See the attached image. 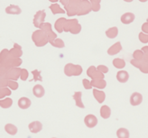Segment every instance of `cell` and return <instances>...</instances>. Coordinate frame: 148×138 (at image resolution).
I'll list each match as a JSON object with an SVG mask.
<instances>
[{"label":"cell","instance_id":"7c38bea8","mask_svg":"<svg viewBox=\"0 0 148 138\" xmlns=\"http://www.w3.org/2000/svg\"><path fill=\"white\" fill-rule=\"evenodd\" d=\"M91 85L93 88L97 89H104L107 87V81L104 79H92L90 81Z\"/></svg>","mask_w":148,"mask_h":138},{"label":"cell","instance_id":"d590c367","mask_svg":"<svg viewBox=\"0 0 148 138\" xmlns=\"http://www.w3.org/2000/svg\"><path fill=\"white\" fill-rule=\"evenodd\" d=\"M53 44H54L55 46H57V47H60V48H62V47H63V46H64L63 42H62V40H60V39L56 40V42H55V43H53Z\"/></svg>","mask_w":148,"mask_h":138},{"label":"cell","instance_id":"cb8c5ba5","mask_svg":"<svg viewBox=\"0 0 148 138\" xmlns=\"http://www.w3.org/2000/svg\"><path fill=\"white\" fill-rule=\"evenodd\" d=\"M13 100L9 98H6L5 99H1L0 100V107L2 108H9L12 106Z\"/></svg>","mask_w":148,"mask_h":138},{"label":"cell","instance_id":"8992f818","mask_svg":"<svg viewBox=\"0 0 148 138\" xmlns=\"http://www.w3.org/2000/svg\"><path fill=\"white\" fill-rule=\"evenodd\" d=\"M91 11V4L88 0H82L79 7L78 16H85Z\"/></svg>","mask_w":148,"mask_h":138},{"label":"cell","instance_id":"8fae6325","mask_svg":"<svg viewBox=\"0 0 148 138\" xmlns=\"http://www.w3.org/2000/svg\"><path fill=\"white\" fill-rule=\"evenodd\" d=\"M122 44L120 42H116V43H114L113 45H111L108 50V54L110 56H113L116 55L117 53H119L121 51H122Z\"/></svg>","mask_w":148,"mask_h":138},{"label":"cell","instance_id":"836d02e7","mask_svg":"<svg viewBox=\"0 0 148 138\" xmlns=\"http://www.w3.org/2000/svg\"><path fill=\"white\" fill-rule=\"evenodd\" d=\"M142 32L146 33V34H148V23H147V22H145V23L143 24V25H142Z\"/></svg>","mask_w":148,"mask_h":138},{"label":"cell","instance_id":"2e32d148","mask_svg":"<svg viewBox=\"0 0 148 138\" xmlns=\"http://www.w3.org/2000/svg\"><path fill=\"white\" fill-rule=\"evenodd\" d=\"M42 129V125L40 121H34L29 125V130L34 134L39 133Z\"/></svg>","mask_w":148,"mask_h":138},{"label":"cell","instance_id":"d6a6232c","mask_svg":"<svg viewBox=\"0 0 148 138\" xmlns=\"http://www.w3.org/2000/svg\"><path fill=\"white\" fill-rule=\"evenodd\" d=\"M51 9H53L54 14H56V13H64L63 10H62L60 7H59V5H54L51 6Z\"/></svg>","mask_w":148,"mask_h":138},{"label":"cell","instance_id":"f1b7e54d","mask_svg":"<svg viewBox=\"0 0 148 138\" xmlns=\"http://www.w3.org/2000/svg\"><path fill=\"white\" fill-rule=\"evenodd\" d=\"M97 70H98L99 71L102 72L103 74H106V73H108V72L109 71L108 67L105 66V65H99V66L97 67Z\"/></svg>","mask_w":148,"mask_h":138},{"label":"cell","instance_id":"8d00e7d4","mask_svg":"<svg viewBox=\"0 0 148 138\" xmlns=\"http://www.w3.org/2000/svg\"><path fill=\"white\" fill-rule=\"evenodd\" d=\"M9 87L12 89H16L18 88V85L16 82H14V81H9Z\"/></svg>","mask_w":148,"mask_h":138},{"label":"cell","instance_id":"484cf974","mask_svg":"<svg viewBox=\"0 0 148 138\" xmlns=\"http://www.w3.org/2000/svg\"><path fill=\"white\" fill-rule=\"evenodd\" d=\"M65 22L66 20L64 18H61L60 20H58V22H56V29L59 31V32H62L63 30V27H64V25H65Z\"/></svg>","mask_w":148,"mask_h":138},{"label":"cell","instance_id":"ac0fdd59","mask_svg":"<svg viewBox=\"0 0 148 138\" xmlns=\"http://www.w3.org/2000/svg\"><path fill=\"white\" fill-rule=\"evenodd\" d=\"M116 137L117 138H129L130 137V133L129 130L125 128V127H120L116 130Z\"/></svg>","mask_w":148,"mask_h":138},{"label":"cell","instance_id":"d4e9b609","mask_svg":"<svg viewBox=\"0 0 148 138\" xmlns=\"http://www.w3.org/2000/svg\"><path fill=\"white\" fill-rule=\"evenodd\" d=\"M133 59L137 60V61H141L144 59V53L142 50H136L134 53H133Z\"/></svg>","mask_w":148,"mask_h":138},{"label":"cell","instance_id":"9c48e42d","mask_svg":"<svg viewBox=\"0 0 148 138\" xmlns=\"http://www.w3.org/2000/svg\"><path fill=\"white\" fill-rule=\"evenodd\" d=\"M135 19H136L135 14L131 13V12H127V13L123 14L120 18L122 24H124V25H129V24L133 23V22L135 21Z\"/></svg>","mask_w":148,"mask_h":138},{"label":"cell","instance_id":"5bb4252c","mask_svg":"<svg viewBox=\"0 0 148 138\" xmlns=\"http://www.w3.org/2000/svg\"><path fill=\"white\" fill-rule=\"evenodd\" d=\"M99 114H100V117L103 119H108L111 115V108L107 105L101 106L99 109Z\"/></svg>","mask_w":148,"mask_h":138},{"label":"cell","instance_id":"f35d334b","mask_svg":"<svg viewBox=\"0 0 148 138\" xmlns=\"http://www.w3.org/2000/svg\"><path fill=\"white\" fill-rule=\"evenodd\" d=\"M140 2H142V3H145V2H147L148 0H139Z\"/></svg>","mask_w":148,"mask_h":138},{"label":"cell","instance_id":"5b68a950","mask_svg":"<svg viewBox=\"0 0 148 138\" xmlns=\"http://www.w3.org/2000/svg\"><path fill=\"white\" fill-rule=\"evenodd\" d=\"M129 102H130L131 106H133V107H136V106L141 105L143 102V95L137 91L132 93L130 96V98H129Z\"/></svg>","mask_w":148,"mask_h":138},{"label":"cell","instance_id":"f546056e","mask_svg":"<svg viewBox=\"0 0 148 138\" xmlns=\"http://www.w3.org/2000/svg\"><path fill=\"white\" fill-rule=\"evenodd\" d=\"M80 30H81V26H80V25L78 23L76 25H74V26H73V28L71 30V32L72 33H74V34H77V33H79L80 32Z\"/></svg>","mask_w":148,"mask_h":138},{"label":"cell","instance_id":"603a6c76","mask_svg":"<svg viewBox=\"0 0 148 138\" xmlns=\"http://www.w3.org/2000/svg\"><path fill=\"white\" fill-rule=\"evenodd\" d=\"M91 4V11L99 12L100 10V3L101 0H90Z\"/></svg>","mask_w":148,"mask_h":138},{"label":"cell","instance_id":"6da1fadb","mask_svg":"<svg viewBox=\"0 0 148 138\" xmlns=\"http://www.w3.org/2000/svg\"><path fill=\"white\" fill-rule=\"evenodd\" d=\"M64 73L69 76H79L82 73V68L80 65H74L72 63H69L64 68Z\"/></svg>","mask_w":148,"mask_h":138},{"label":"cell","instance_id":"e575fe53","mask_svg":"<svg viewBox=\"0 0 148 138\" xmlns=\"http://www.w3.org/2000/svg\"><path fill=\"white\" fill-rule=\"evenodd\" d=\"M33 74L34 75V81H42V78H39L40 77V72L38 71V70H34L33 71Z\"/></svg>","mask_w":148,"mask_h":138},{"label":"cell","instance_id":"7a4b0ae2","mask_svg":"<svg viewBox=\"0 0 148 138\" xmlns=\"http://www.w3.org/2000/svg\"><path fill=\"white\" fill-rule=\"evenodd\" d=\"M82 0H69L68 5H66V9L68 11L69 16L78 14L79 11V7Z\"/></svg>","mask_w":148,"mask_h":138},{"label":"cell","instance_id":"9a60e30c","mask_svg":"<svg viewBox=\"0 0 148 138\" xmlns=\"http://www.w3.org/2000/svg\"><path fill=\"white\" fill-rule=\"evenodd\" d=\"M31 104H32L31 100L26 97L20 98L18 100V107L21 109H27V108L30 107Z\"/></svg>","mask_w":148,"mask_h":138},{"label":"cell","instance_id":"30bf717a","mask_svg":"<svg viewBox=\"0 0 148 138\" xmlns=\"http://www.w3.org/2000/svg\"><path fill=\"white\" fill-rule=\"evenodd\" d=\"M92 93H93V97L95 98L96 100L98 101V103L102 104L105 101V99H106V93L103 90L94 89L92 90Z\"/></svg>","mask_w":148,"mask_h":138},{"label":"cell","instance_id":"3957f363","mask_svg":"<svg viewBox=\"0 0 148 138\" xmlns=\"http://www.w3.org/2000/svg\"><path fill=\"white\" fill-rule=\"evenodd\" d=\"M130 63L134 67L137 68L141 72H143V73L148 74V61H145V60L137 61V60L133 59V60H131Z\"/></svg>","mask_w":148,"mask_h":138},{"label":"cell","instance_id":"7402d4cb","mask_svg":"<svg viewBox=\"0 0 148 138\" xmlns=\"http://www.w3.org/2000/svg\"><path fill=\"white\" fill-rule=\"evenodd\" d=\"M5 130L6 133H8L11 135H16V133H17V127L14 125H12V124L5 125Z\"/></svg>","mask_w":148,"mask_h":138},{"label":"cell","instance_id":"44dd1931","mask_svg":"<svg viewBox=\"0 0 148 138\" xmlns=\"http://www.w3.org/2000/svg\"><path fill=\"white\" fill-rule=\"evenodd\" d=\"M78 24V20L77 19H72V20H69V21H66L65 22V25H64V30L66 32H71V30L73 28L74 25H76Z\"/></svg>","mask_w":148,"mask_h":138},{"label":"cell","instance_id":"e0dca14e","mask_svg":"<svg viewBox=\"0 0 148 138\" xmlns=\"http://www.w3.org/2000/svg\"><path fill=\"white\" fill-rule=\"evenodd\" d=\"M33 94L36 98H42L45 94V90H44V88L42 85L37 84L33 88Z\"/></svg>","mask_w":148,"mask_h":138},{"label":"cell","instance_id":"1f68e13d","mask_svg":"<svg viewBox=\"0 0 148 138\" xmlns=\"http://www.w3.org/2000/svg\"><path fill=\"white\" fill-rule=\"evenodd\" d=\"M27 77H28V72L25 70H22L20 73V78L22 81H26Z\"/></svg>","mask_w":148,"mask_h":138},{"label":"cell","instance_id":"4316f807","mask_svg":"<svg viewBox=\"0 0 148 138\" xmlns=\"http://www.w3.org/2000/svg\"><path fill=\"white\" fill-rule=\"evenodd\" d=\"M138 38L139 41L143 42V43H148V34L143 33V32H140L138 34Z\"/></svg>","mask_w":148,"mask_h":138},{"label":"cell","instance_id":"83f0119b","mask_svg":"<svg viewBox=\"0 0 148 138\" xmlns=\"http://www.w3.org/2000/svg\"><path fill=\"white\" fill-rule=\"evenodd\" d=\"M82 85H83L85 89H92V88H93L90 81H88V79H82Z\"/></svg>","mask_w":148,"mask_h":138},{"label":"cell","instance_id":"ba28073f","mask_svg":"<svg viewBox=\"0 0 148 138\" xmlns=\"http://www.w3.org/2000/svg\"><path fill=\"white\" fill-rule=\"evenodd\" d=\"M116 78V81L119 83H127L129 79V73L127 70H120L117 71Z\"/></svg>","mask_w":148,"mask_h":138},{"label":"cell","instance_id":"ffe728a7","mask_svg":"<svg viewBox=\"0 0 148 138\" xmlns=\"http://www.w3.org/2000/svg\"><path fill=\"white\" fill-rule=\"evenodd\" d=\"M112 63L113 66L118 70H123L125 67V61L123 59H121V58H116V59L113 60Z\"/></svg>","mask_w":148,"mask_h":138},{"label":"cell","instance_id":"4dcf8cb0","mask_svg":"<svg viewBox=\"0 0 148 138\" xmlns=\"http://www.w3.org/2000/svg\"><path fill=\"white\" fill-rule=\"evenodd\" d=\"M143 53H144V59L145 61H148V46H144L142 49Z\"/></svg>","mask_w":148,"mask_h":138},{"label":"cell","instance_id":"52a82bcc","mask_svg":"<svg viewBox=\"0 0 148 138\" xmlns=\"http://www.w3.org/2000/svg\"><path fill=\"white\" fill-rule=\"evenodd\" d=\"M84 123L87 127L88 128H93L95 127L96 126L98 125V118L96 117L95 115H92V114H90V115H87L86 117L84 118Z\"/></svg>","mask_w":148,"mask_h":138},{"label":"cell","instance_id":"4fadbf2b","mask_svg":"<svg viewBox=\"0 0 148 138\" xmlns=\"http://www.w3.org/2000/svg\"><path fill=\"white\" fill-rule=\"evenodd\" d=\"M74 101H75V105L79 107V108H85V106L82 102V92H80V91H76L75 93L73 94V96H72Z\"/></svg>","mask_w":148,"mask_h":138},{"label":"cell","instance_id":"60d3db41","mask_svg":"<svg viewBox=\"0 0 148 138\" xmlns=\"http://www.w3.org/2000/svg\"><path fill=\"white\" fill-rule=\"evenodd\" d=\"M53 138H55V137H53Z\"/></svg>","mask_w":148,"mask_h":138},{"label":"cell","instance_id":"74e56055","mask_svg":"<svg viewBox=\"0 0 148 138\" xmlns=\"http://www.w3.org/2000/svg\"><path fill=\"white\" fill-rule=\"evenodd\" d=\"M125 2H127V3H131V2H133L134 0H124Z\"/></svg>","mask_w":148,"mask_h":138},{"label":"cell","instance_id":"d6986e66","mask_svg":"<svg viewBox=\"0 0 148 138\" xmlns=\"http://www.w3.org/2000/svg\"><path fill=\"white\" fill-rule=\"evenodd\" d=\"M106 35H107V37L109 38V39L116 38V36L118 35V28L116 27V26L108 28V30L106 31Z\"/></svg>","mask_w":148,"mask_h":138},{"label":"cell","instance_id":"ab89813d","mask_svg":"<svg viewBox=\"0 0 148 138\" xmlns=\"http://www.w3.org/2000/svg\"><path fill=\"white\" fill-rule=\"evenodd\" d=\"M146 22H147V23H148V17H147V20H146Z\"/></svg>","mask_w":148,"mask_h":138},{"label":"cell","instance_id":"277c9868","mask_svg":"<svg viewBox=\"0 0 148 138\" xmlns=\"http://www.w3.org/2000/svg\"><path fill=\"white\" fill-rule=\"evenodd\" d=\"M87 75L90 77L91 79H104L105 74H103L102 72L99 71L97 70V67L90 66L87 70Z\"/></svg>","mask_w":148,"mask_h":138}]
</instances>
